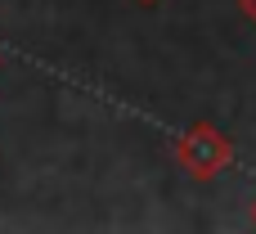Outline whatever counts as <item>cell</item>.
<instances>
[{
	"label": "cell",
	"instance_id": "3",
	"mask_svg": "<svg viewBox=\"0 0 256 234\" xmlns=\"http://www.w3.org/2000/svg\"><path fill=\"white\" fill-rule=\"evenodd\" d=\"M140 5H158V0H140Z\"/></svg>",
	"mask_w": 256,
	"mask_h": 234
},
{
	"label": "cell",
	"instance_id": "4",
	"mask_svg": "<svg viewBox=\"0 0 256 234\" xmlns=\"http://www.w3.org/2000/svg\"><path fill=\"white\" fill-rule=\"evenodd\" d=\"M252 225H256V207H252Z\"/></svg>",
	"mask_w": 256,
	"mask_h": 234
},
{
	"label": "cell",
	"instance_id": "2",
	"mask_svg": "<svg viewBox=\"0 0 256 234\" xmlns=\"http://www.w3.org/2000/svg\"><path fill=\"white\" fill-rule=\"evenodd\" d=\"M238 9L248 14V23H256V0H238Z\"/></svg>",
	"mask_w": 256,
	"mask_h": 234
},
{
	"label": "cell",
	"instance_id": "1",
	"mask_svg": "<svg viewBox=\"0 0 256 234\" xmlns=\"http://www.w3.org/2000/svg\"><path fill=\"white\" fill-rule=\"evenodd\" d=\"M234 144L225 140V131H216L212 122H194L180 140H176V162L194 176V180H212L230 167Z\"/></svg>",
	"mask_w": 256,
	"mask_h": 234
}]
</instances>
